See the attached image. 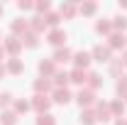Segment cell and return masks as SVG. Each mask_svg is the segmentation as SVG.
I'll return each mask as SVG.
<instances>
[{"mask_svg":"<svg viewBox=\"0 0 127 125\" xmlns=\"http://www.w3.org/2000/svg\"><path fill=\"white\" fill-rule=\"evenodd\" d=\"M91 57H93L95 62H112V59H110V47H108V44H98V47H93Z\"/></svg>","mask_w":127,"mask_h":125,"instance_id":"obj_1","label":"cell"},{"mask_svg":"<svg viewBox=\"0 0 127 125\" xmlns=\"http://www.w3.org/2000/svg\"><path fill=\"white\" fill-rule=\"evenodd\" d=\"M2 49H5V52H10L12 57H17V54H20V49H22V39L12 34V37H7V39H5V44H2Z\"/></svg>","mask_w":127,"mask_h":125,"instance_id":"obj_2","label":"cell"},{"mask_svg":"<svg viewBox=\"0 0 127 125\" xmlns=\"http://www.w3.org/2000/svg\"><path fill=\"white\" fill-rule=\"evenodd\" d=\"M49 106H51V101H49V96H34V98H32V108L34 110H39V115H42V113H47L49 110Z\"/></svg>","mask_w":127,"mask_h":125,"instance_id":"obj_3","label":"cell"},{"mask_svg":"<svg viewBox=\"0 0 127 125\" xmlns=\"http://www.w3.org/2000/svg\"><path fill=\"white\" fill-rule=\"evenodd\" d=\"M76 101H78V106L83 108V106H91L95 101V93L91 91V88H81L78 93H76Z\"/></svg>","mask_w":127,"mask_h":125,"instance_id":"obj_4","label":"cell"},{"mask_svg":"<svg viewBox=\"0 0 127 125\" xmlns=\"http://www.w3.org/2000/svg\"><path fill=\"white\" fill-rule=\"evenodd\" d=\"M47 42H49V44H54V47H61L64 42H66V32L59 30V27L51 30V32H49V37H47Z\"/></svg>","mask_w":127,"mask_h":125,"instance_id":"obj_5","label":"cell"},{"mask_svg":"<svg viewBox=\"0 0 127 125\" xmlns=\"http://www.w3.org/2000/svg\"><path fill=\"white\" fill-rule=\"evenodd\" d=\"M125 44H127V37L122 34V32H112L110 39H108V47L110 49H122Z\"/></svg>","mask_w":127,"mask_h":125,"instance_id":"obj_6","label":"cell"},{"mask_svg":"<svg viewBox=\"0 0 127 125\" xmlns=\"http://www.w3.org/2000/svg\"><path fill=\"white\" fill-rule=\"evenodd\" d=\"M91 59H93L91 52H76V54H73V64H76V69H83V71H86V66L91 64Z\"/></svg>","mask_w":127,"mask_h":125,"instance_id":"obj_7","label":"cell"},{"mask_svg":"<svg viewBox=\"0 0 127 125\" xmlns=\"http://www.w3.org/2000/svg\"><path fill=\"white\" fill-rule=\"evenodd\" d=\"M39 74L42 78H49L56 74V66H54V59H44V62H39Z\"/></svg>","mask_w":127,"mask_h":125,"instance_id":"obj_8","label":"cell"},{"mask_svg":"<svg viewBox=\"0 0 127 125\" xmlns=\"http://www.w3.org/2000/svg\"><path fill=\"white\" fill-rule=\"evenodd\" d=\"M71 49H66V47H59L56 52H54V64H66V62H71Z\"/></svg>","mask_w":127,"mask_h":125,"instance_id":"obj_9","label":"cell"},{"mask_svg":"<svg viewBox=\"0 0 127 125\" xmlns=\"http://www.w3.org/2000/svg\"><path fill=\"white\" fill-rule=\"evenodd\" d=\"M10 27H12L15 34H22V37H25V32L30 30V22H27V20H22V17H17V20H12V25H10Z\"/></svg>","mask_w":127,"mask_h":125,"instance_id":"obj_10","label":"cell"},{"mask_svg":"<svg viewBox=\"0 0 127 125\" xmlns=\"http://www.w3.org/2000/svg\"><path fill=\"white\" fill-rule=\"evenodd\" d=\"M54 101L61 103V106H66V103L71 101V91H68V88H54Z\"/></svg>","mask_w":127,"mask_h":125,"instance_id":"obj_11","label":"cell"},{"mask_svg":"<svg viewBox=\"0 0 127 125\" xmlns=\"http://www.w3.org/2000/svg\"><path fill=\"white\" fill-rule=\"evenodd\" d=\"M86 78H88V74H86L83 69H73V71L68 74V81H73V83H78V86L86 83Z\"/></svg>","mask_w":127,"mask_h":125,"instance_id":"obj_12","label":"cell"},{"mask_svg":"<svg viewBox=\"0 0 127 125\" xmlns=\"http://www.w3.org/2000/svg\"><path fill=\"white\" fill-rule=\"evenodd\" d=\"M34 91L39 96H44L47 91H51V81H49V78H37V81H34Z\"/></svg>","mask_w":127,"mask_h":125,"instance_id":"obj_13","label":"cell"},{"mask_svg":"<svg viewBox=\"0 0 127 125\" xmlns=\"http://www.w3.org/2000/svg\"><path fill=\"white\" fill-rule=\"evenodd\" d=\"M81 125H95L98 123V115H95L93 110H81Z\"/></svg>","mask_w":127,"mask_h":125,"instance_id":"obj_14","label":"cell"},{"mask_svg":"<svg viewBox=\"0 0 127 125\" xmlns=\"http://www.w3.org/2000/svg\"><path fill=\"white\" fill-rule=\"evenodd\" d=\"M25 66H22V62L17 59V57H12L10 62H7V66H5V71H10V74H20Z\"/></svg>","mask_w":127,"mask_h":125,"instance_id":"obj_15","label":"cell"},{"mask_svg":"<svg viewBox=\"0 0 127 125\" xmlns=\"http://www.w3.org/2000/svg\"><path fill=\"white\" fill-rule=\"evenodd\" d=\"M110 30H112L110 20H98V22H95V32H98V34H108Z\"/></svg>","mask_w":127,"mask_h":125,"instance_id":"obj_16","label":"cell"},{"mask_svg":"<svg viewBox=\"0 0 127 125\" xmlns=\"http://www.w3.org/2000/svg\"><path fill=\"white\" fill-rule=\"evenodd\" d=\"M0 123H2V125H15V123H17V113L2 110V113H0Z\"/></svg>","mask_w":127,"mask_h":125,"instance_id":"obj_17","label":"cell"},{"mask_svg":"<svg viewBox=\"0 0 127 125\" xmlns=\"http://www.w3.org/2000/svg\"><path fill=\"white\" fill-rule=\"evenodd\" d=\"M66 81H68V71H56V74H54L56 88H66Z\"/></svg>","mask_w":127,"mask_h":125,"instance_id":"obj_18","label":"cell"},{"mask_svg":"<svg viewBox=\"0 0 127 125\" xmlns=\"http://www.w3.org/2000/svg\"><path fill=\"white\" fill-rule=\"evenodd\" d=\"M98 120H110V106L108 103H98Z\"/></svg>","mask_w":127,"mask_h":125,"instance_id":"obj_19","label":"cell"},{"mask_svg":"<svg viewBox=\"0 0 127 125\" xmlns=\"http://www.w3.org/2000/svg\"><path fill=\"white\" fill-rule=\"evenodd\" d=\"M44 25H47V22H44V17H32V20H30V27H32L34 34H39V32L44 30Z\"/></svg>","mask_w":127,"mask_h":125,"instance_id":"obj_20","label":"cell"},{"mask_svg":"<svg viewBox=\"0 0 127 125\" xmlns=\"http://www.w3.org/2000/svg\"><path fill=\"white\" fill-rule=\"evenodd\" d=\"M22 44H27V47H37V44H39V39H37V34H34V32H25Z\"/></svg>","mask_w":127,"mask_h":125,"instance_id":"obj_21","label":"cell"},{"mask_svg":"<svg viewBox=\"0 0 127 125\" xmlns=\"http://www.w3.org/2000/svg\"><path fill=\"white\" fill-rule=\"evenodd\" d=\"M112 27L115 30H127V17L125 15H115L112 17Z\"/></svg>","mask_w":127,"mask_h":125,"instance_id":"obj_22","label":"cell"},{"mask_svg":"<svg viewBox=\"0 0 127 125\" xmlns=\"http://www.w3.org/2000/svg\"><path fill=\"white\" fill-rule=\"evenodd\" d=\"M37 125H56V120H54V115H49V113H42V115L37 118Z\"/></svg>","mask_w":127,"mask_h":125,"instance_id":"obj_23","label":"cell"},{"mask_svg":"<svg viewBox=\"0 0 127 125\" xmlns=\"http://www.w3.org/2000/svg\"><path fill=\"white\" fill-rule=\"evenodd\" d=\"M30 108H32V101H22V98H20V101L15 103V110H17V113H27Z\"/></svg>","mask_w":127,"mask_h":125,"instance_id":"obj_24","label":"cell"},{"mask_svg":"<svg viewBox=\"0 0 127 125\" xmlns=\"http://www.w3.org/2000/svg\"><path fill=\"white\" fill-rule=\"evenodd\" d=\"M78 10L83 12V15H93L95 10H98V5H95V2H83V5H81Z\"/></svg>","mask_w":127,"mask_h":125,"instance_id":"obj_25","label":"cell"},{"mask_svg":"<svg viewBox=\"0 0 127 125\" xmlns=\"http://www.w3.org/2000/svg\"><path fill=\"white\" fill-rule=\"evenodd\" d=\"M61 15L73 17V15H76V5H71V2H64V5H61Z\"/></svg>","mask_w":127,"mask_h":125,"instance_id":"obj_26","label":"cell"},{"mask_svg":"<svg viewBox=\"0 0 127 125\" xmlns=\"http://www.w3.org/2000/svg\"><path fill=\"white\" fill-rule=\"evenodd\" d=\"M86 81H88V86H91V88H98V86L103 83V78L98 76V74H88V78H86Z\"/></svg>","mask_w":127,"mask_h":125,"instance_id":"obj_27","label":"cell"},{"mask_svg":"<svg viewBox=\"0 0 127 125\" xmlns=\"http://www.w3.org/2000/svg\"><path fill=\"white\" fill-rule=\"evenodd\" d=\"M59 20H61V17L56 15V12H49V15L44 17V22H49V25H51L54 30H56V25H59Z\"/></svg>","mask_w":127,"mask_h":125,"instance_id":"obj_28","label":"cell"},{"mask_svg":"<svg viewBox=\"0 0 127 125\" xmlns=\"http://www.w3.org/2000/svg\"><path fill=\"white\" fill-rule=\"evenodd\" d=\"M10 103H12V93H7V91L0 93V108H5V106H10Z\"/></svg>","mask_w":127,"mask_h":125,"instance_id":"obj_29","label":"cell"},{"mask_svg":"<svg viewBox=\"0 0 127 125\" xmlns=\"http://www.w3.org/2000/svg\"><path fill=\"white\" fill-rule=\"evenodd\" d=\"M110 110L115 113V115H120V113H125V103H120V101H115V103H110Z\"/></svg>","mask_w":127,"mask_h":125,"instance_id":"obj_30","label":"cell"},{"mask_svg":"<svg viewBox=\"0 0 127 125\" xmlns=\"http://www.w3.org/2000/svg\"><path fill=\"white\" fill-rule=\"evenodd\" d=\"M117 93H127V76H120V81H117Z\"/></svg>","mask_w":127,"mask_h":125,"instance_id":"obj_31","label":"cell"},{"mask_svg":"<svg viewBox=\"0 0 127 125\" xmlns=\"http://www.w3.org/2000/svg\"><path fill=\"white\" fill-rule=\"evenodd\" d=\"M120 69H122V62H112L110 64V71H112V74H120Z\"/></svg>","mask_w":127,"mask_h":125,"instance_id":"obj_32","label":"cell"},{"mask_svg":"<svg viewBox=\"0 0 127 125\" xmlns=\"http://www.w3.org/2000/svg\"><path fill=\"white\" fill-rule=\"evenodd\" d=\"M37 10H39V12H47V10H49V2H47V0H44V2H37Z\"/></svg>","mask_w":127,"mask_h":125,"instance_id":"obj_33","label":"cell"},{"mask_svg":"<svg viewBox=\"0 0 127 125\" xmlns=\"http://www.w3.org/2000/svg\"><path fill=\"white\" fill-rule=\"evenodd\" d=\"M20 7H22V10H30V7H34V5H32L30 0H20Z\"/></svg>","mask_w":127,"mask_h":125,"instance_id":"obj_34","label":"cell"},{"mask_svg":"<svg viewBox=\"0 0 127 125\" xmlns=\"http://www.w3.org/2000/svg\"><path fill=\"white\" fill-rule=\"evenodd\" d=\"M120 62H122V66H127V52L122 54V59H120Z\"/></svg>","mask_w":127,"mask_h":125,"instance_id":"obj_35","label":"cell"},{"mask_svg":"<svg viewBox=\"0 0 127 125\" xmlns=\"http://www.w3.org/2000/svg\"><path fill=\"white\" fill-rule=\"evenodd\" d=\"M115 125H127V120H117V123H115Z\"/></svg>","mask_w":127,"mask_h":125,"instance_id":"obj_36","label":"cell"},{"mask_svg":"<svg viewBox=\"0 0 127 125\" xmlns=\"http://www.w3.org/2000/svg\"><path fill=\"white\" fill-rule=\"evenodd\" d=\"M2 74H5V69H2V66H0V78H2Z\"/></svg>","mask_w":127,"mask_h":125,"instance_id":"obj_37","label":"cell"},{"mask_svg":"<svg viewBox=\"0 0 127 125\" xmlns=\"http://www.w3.org/2000/svg\"><path fill=\"white\" fill-rule=\"evenodd\" d=\"M2 54H5V49H2V47H0V59H2Z\"/></svg>","mask_w":127,"mask_h":125,"instance_id":"obj_38","label":"cell"},{"mask_svg":"<svg viewBox=\"0 0 127 125\" xmlns=\"http://www.w3.org/2000/svg\"><path fill=\"white\" fill-rule=\"evenodd\" d=\"M0 10H2V7H0Z\"/></svg>","mask_w":127,"mask_h":125,"instance_id":"obj_39","label":"cell"}]
</instances>
